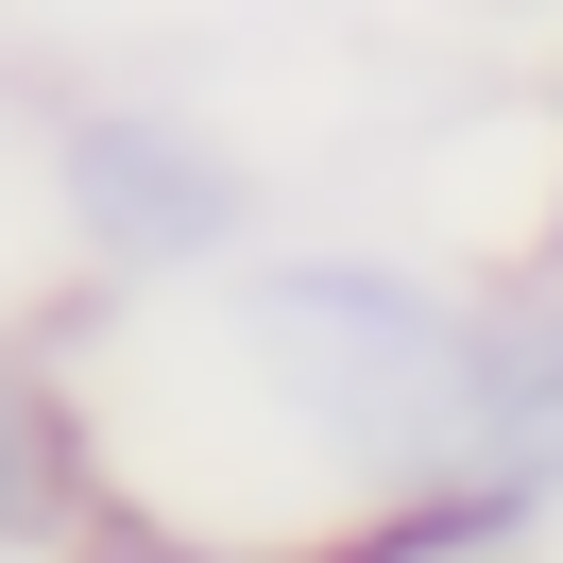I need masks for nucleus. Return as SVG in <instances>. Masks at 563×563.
Returning a JSON list of instances; mask_svg holds the SVG:
<instances>
[{"label":"nucleus","instance_id":"obj_1","mask_svg":"<svg viewBox=\"0 0 563 563\" xmlns=\"http://www.w3.org/2000/svg\"><path fill=\"white\" fill-rule=\"evenodd\" d=\"M478 308L410 256H240L222 274V358L240 393L358 495L461 478V410H478Z\"/></svg>","mask_w":563,"mask_h":563},{"label":"nucleus","instance_id":"obj_2","mask_svg":"<svg viewBox=\"0 0 563 563\" xmlns=\"http://www.w3.org/2000/svg\"><path fill=\"white\" fill-rule=\"evenodd\" d=\"M52 206L103 274H222L256 222V172L188 103H69L52 120Z\"/></svg>","mask_w":563,"mask_h":563},{"label":"nucleus","instance_id":"obj_3","mask_svg":"<svg viewBox=\"0 0 563 563\" xmlns=\"http://www.w3.org/2000/svg\"><path fill=\"white\" fill-rule=\"evenodd\" d=\"M461 478H495L529 529L563 512V274L478 308V410H461Z\"/></svg>","mask_w":563,"mask_h":563},{"label":"nucleus","instance_id":"obj_4","mask_svg":"<svg viewBox=\"0 0 563 563\" xmlns=\"http://www.w3.org/2000/svg\"><path fill=\"white\" fill-rule=\"evenodd\" d=\"M52 461H69V427H52V393H35V358L0 342V547L52 512Z\"/></svg>","mask_w":563,"mask_h":563},{"label":"nucleus","instance_id":"obj_5","mask_svg":"<svg viewBox=\"0 0 563 563\" xmlns=\"http://www.w3.org/2000/svg\"><path fill=\"white\" fill-rule=\"evenodd\" d=\"M529 274H563V188H547V240H529Z\"/></svg>","mask_w":563,"mask_h":563},{"label":"nucleus","instance_id":"obj_6","mask_svg":"<svg viewBox=\"0 0 563 563\" xmlns=\"http://www.w3.org/2000/svg\"><path fill=\"white\" fill-rule=\"evenodd\" d=\"M188 563H256V547H188Z\"/></svg>","mask_w":563,"mask_h":563},{"label":"nucleus","instance_id":"obj_7","mask_svg":"<svg viewBox=\"0 0 563 563\" xmlns=\"http://www.w3.org/2000/svg\"><path fill=\"white\" fill-rule=\"evenodd\" d=\"M324 563H342V547H324Z\"/></svg>","mask_w":563,"mask_h":563}]
</instances>
